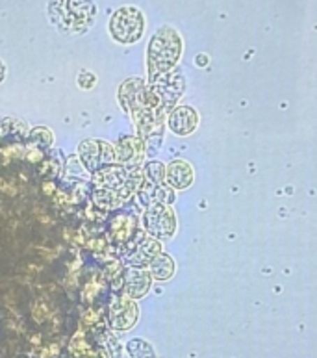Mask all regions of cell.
Listing matches in <instances>:
<instances>
[{
  "instance_id": "cell-1",
  "label": "cell",
  "mask_w": 317,
  "mask_h": 358,
  "mask_svg": "<svg viewBox=\"0 0 317 358\" xmlns=\"http://www.w3.org/2000/svg\"><path fill=\"white\" fill-rule=\"evenodd\" d=\"M182 54V39L169 27L160 28L151 39L147 50V67L151 80H158L160 76L167 75L175 67V64Z\"/></svg>"
},
{
  "instance_id": "cell-2",
  "label": "cell",
  "mask_w": 317,
  "mask_h": 358,
  "mask_svg": "<svg viewBox=\"0 0 317 358\" xmlns=\"http://www.w3.org/2000/svg\"><path fill=\"white\" fill-rule=\"evenodd\" d=\"M145 30V17L134 6L119 8L110 19V34L117 43L130 45L140 41Z\"/></svg>"
},
{
  "instance_id": "cell-3",
  "label": "cell",
  "mask_w": 317,
  "mask_h": 358,
  "mask_svg": "<svg viewBox=\"0 0 317 358\" xmlns=\"http://www.w3.org/2000/svg\"><path fill=\"white\" fill-rule=\"evenodd\" d=\"M143 224L147 232L156 240H171L177 230V215L169 204H154L147 208Z\"/></svg>"
},
{
  "instance_id": "cell-4",
  "label": "cell",
  "mask_w": 317,
  "mask_h": 358,
  "mask_svg": "<svg viewBox=\"0 0 317 358\" xmlns=\"http://www.w3.org/2000/svg\"><path fill=\"white\" fill-rule=\"evenodd\" d=\"M80 160L87 171L97 173L115 162V150L110 143L101 139H86L80 145Z\"/></svg>"
},
{
  "instance_id": "cell-5",
  "label": "cell",
  "mask_w": 317,
  "mask_h": 358,
  "mask_svg": "<svg viewBox=\"0 0 317 358\" xmlns=\"http://www.w3.org/2000/svg\"><path fill=\"white\" fill-rule=\"evenodd\" d=\"M138 305L134 303V299H130L128 295L126 297H119V299H113L112 305H110V327L113 331H130L132 327L135 325L138 321Z\"/></svg>"
},
{
  "instance_id": "cell-6",
  "label": "cell",
  "mask_w": 317,
  "mask_h": 358,
  "mask_svg": "<svg viewBox=\"0 0 317 358\" xmlns=\"http://www.w3.org/2000/svg\"><path fill=\"white\" fill-rule=\"evenodd\" d=\"M154 95L160 101V108L165 112L167 108L177 102V99L182 95L184 91V80L180 73H167V75L160 76L158 80H154Z\"/></svg>"
},
{
  "instance_id": "cell-7",
  "label": "cell",
  "mask_w": 317,
  "mask_h": 358,
  "mask_svg": "<svg viewBox=\"0 0 317 358\" xmlns=\"http://www.w3.org/2000/svg\"><path fill=\"white\" fill-rule=\"evenodd\" d=\"M119 280L130 299H141L151 289V273L143 268H130L121 273Z\"/></svg>"
},
{
  "instance_id": "cell-8",
  "label": "cell",
  "mask_w": 317,
  "mask_h": 358,
  "mask_svg": "<svg viewBox=\"0 0 317 358\" xmlns=\"http://www.w3.org/2000/svg\"><path fill=\"white\" fill-rule=\"evenodd\" d=\"M115 156L124 167H140L143 156H145V145L140 138L126 136V138L119 139Z\"/></svg>"
},
{
  "instance_id": "cell-9",
  "label": "cell",
  "mask_w": 317,
  "mask_h": 358,
  "mask_svg": "<svg viewBox=\"0 0 317 358\" xmlns=\"http://www.w3.org/2000/svg\"><path fill=\"white\" fill-rule=\"evenodd\" d=\"M199 124V115L191 106H177L169 115V129L177 136H189Z\"/></svg>"
},
{
  "instance_id": "cell-10",
  "label": "cell",
  "mask_w": 317,
  "mask_h": 358,
  "mask_svg": "<svg viewBox=\"0 0 317 358\" xmlns=\"http://www.w3.org/2000/svg\"><path fill=\"white\" fill-rule=\"evenodd\" d=\"M135 215L132 214H119L110 221L108 236L115 243H128L135 234Z\"/></svg>"
},
{
  "instance_id": "cell-11",
  "label": "cell",
  "mask_w": 317,
  "mask_h": 358,
  "mask_svg": "<svg viewBox=\"0 0 317 358\" xmlns=\"http://www.w3.org/2000/svg\"><path fill=\"white\" fill-rule=\"evenodd\" d=\"M160 255V243L156 240H152L149 236H140L138 240L134 241V249L130 251L128 258L130 264H135V266H145L152 260V258Z\"/></svg>"
},
{
  "instance_id": "cell-12",
  "label": "cell",
  "mask_w": 317,
  "mask_h": 358,
  "mask_svg": "<svg viewBox=\"0 0 317 358\" xmlns=\"http://www.w3.org/2000/svg\"><path fill=\"white\" fill-rule=\"evenodd\" d=\"M193 177V169H191V166H189L188 162L184 160L171 162L165 171L167 184L172 187H177V189H186V187L191 186Z\"/></svg>"
},
{
  "instance_id": "cell-13",
  "label": "cell",
  "mask_w": 317,
  "mask_h": 358,
  "mask_svg": "<svg viewBox=\"0 0 317 358\" xmlns=\"http://www.w3.org/2000/svg\"><path fill=\"white\" fill-rule=\"evenodd\" d=\"M106 349H95L91 343H87L84 331L76 332L71 340L69 358H106Z\"/></svg>"
},
{
  "instance_id": "cell-14",
  "label": "cell",
  "mask_w": 317,
  "mask_h": 358,
  "mask_svg": "<svg viewBox=\"0 0 317 358\" xmlns=\"http://www.w3.org/2000/svg\"><path fill=\"white\" fill-rule=\"evenodd\" d=\"M149 269H151V275L158 280H167L175 275V262L172 258L165 252H160L156 257L152 258L149 262Z\"/></svg>"
},
{
  "instance_id": "cell-15",
  "label": "cell",
  "mask_w": 317,
  "mask_h": 358,
  "mask_svg": "<svg viewBox=\"0 0 317 358\" xmlns=\"http://www.w3.org/2000/svg\"><path fill=\"white\" fill-rule=\"evenodd\" d=\"M104 286H106V282H104V277H101V275H93V277L86 282V286H84V292H82V297H84V301L95 299V297H97V295L103 292Z\"/></svg>"
},
{
  "instance_id": "cell-16",
  "label": "cell",
  "mask_w": 317,
  "mask_h": 358,
  "mask_svg": "<svg viewBox=\"0 0 317 358\" xmlns=\"http://www.w3.org/2000/svg\"><path fill=\"white\" fill-rule=\"evenodd\" d=\"M147 182H152V184H163L165 180V167L161 166L160 162H151L147 166Z\"/></svg>"
},
{
  "instance_id": "cell-17",
  "label": "cell",
  "mask_w": 317,
  "mask_h": 358,
  "mask_svg": "<svg viewBox=\"0 0 317 358\" xmlns=\"http://www.w3.org/2000/svg\"><path fill=\"white\" fill-rule=\"evenodd\" d=\"M32 143H36L39 149H45V147H50L52 143V132L49 129H43V127H39V129L32 130Z\"/></svg>"
},
{
  "instance_id": "cell-18",
  "label": "cell",
  "mask_w": 317,
  "mask_h": 358,
  "mask_svg": "<svg viewBox=\"0 0 317 358\" xmlns=\"http://www.w3.org/2000/svg\"><path fill=\"white\" fill-rule=\"evenodd\" d=\"M128 351L132 358H154L152 349L149 348V343L141 342V340H134L128 343Z\"/></svg>"
},
{
  "instance_id": "cell-19",
  "label": "cell",
  "mask_w": 317,
  "mask_h": 358,
  "mask_svg": "<svg viewBox=\"0 0 317 358\" xmlns=\"http://www.w3.org/2000/svg\"><path fill=\"white\" fill-rule=\"evenodd\" d=\"M98 320H101V314H97L95 310H87L86 314H84V323H86V325H89V327L95 325Z\"/></svg>"
},
{
  "instance_id": "cell-20",
  "label": "cell",
  "mask_w": 317,
  "mask_h": 358,
  "mask_svg": "<svg viewBox=\"0 0 317 358\" xmlns=\"http://www.w3.org/2000/svg\"><path fill=\"white\" fill-rule=\"evenodd\" d=\"M4 78H6V67H4V64L0 62V82L4 80Z\"/></svg>"
},
{
  "instance_id": "cell-21",
  "label": "cell",
  "mask_w": 317,
  "mask_h": 358,
  "mask_svg": "<svg viewBox=\"0 0 317 358\" xmlns=\"http://www.w3.org/2000/svg\"><path fill=\"white\" fill-rule=\"evenodd\" d=\"M43 189L47 193H52L54 192V186H52V184H50V182H47V184H43Z\"/></svg>"
}]
</instances>
